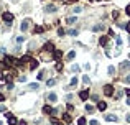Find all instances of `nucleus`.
I'll return each instance as SVG.
<instances>
[{
  "label": "nucleus",
  "instance_id": "1",
  "mask_svg": "<svg viewBox=\"0 0 130 125\" xmlns=\"http://www.w3.org/2000/svg\"><path fill=\"white\" fill-rule=\"evenodd\" d=\"M2 18H3V22H5V23H12V22H13V15H12L10 12H5V13L2 15Z\"/></svg>",
  "mask_w": 130,
  "mask_h": 125
},
{
  "label": "nucleus",
  "instance_id": "2",
  "mask_svg": "<svg viewBox=\"0 0 130 125\" xmlns=\"http://www.w3.org/2000/svg\"><path fill=\"white\" fill-rule=\"evenodd\" d=\"M104 94H105V96H114V87L110 86V84L104 86Z\"/></svg>",
  "mask_w": 130,
  "mask_h": 125
},
{
  "label": "nucleus",
  "instance_id": "3",
  "mask_svg": "<svg viewBox=\"0 0 130 125\" xmlns=\"http://www.w3.org/2000/svg\"><path fill=\"white\" fill-rule=\"evenodd\" d=\"M30 23H31V22H30L28 18H27V20H23V22H22V27H20V28H22V31H27L28 27H30Z\"/></svg>",
  "mask_w": 130,
  "mask_h": 125
},
{
  "label": "nucleus",
  "instance_id": "4",
  "mask_svg": "<svg viewBox=\"0 0 130 125\" xmlns=\"http://www.w3.org/2000/svg\"><path fill=\"white\" fill-rule=\"evenodd\" d=\"M7 119H8V125H15L16 124V119L12 114H7Z\"/></svg>",
  "mask_w": 130,
  "mask_h": 125
},
{
  "label": "nucleus",
  "instance_id": "5",
  "mask_svg": "<svg viewBox=\"0 0 130 125\" xmlns=\"http://www.w3.org/2000/svg\"><path fill=\"white\" fill-rule=\"evenodd\" d=\"M61 56H63V53H61L59 49H54V51H53V58H54L56 61H58V59H61Z\"/></svg>",
  "mask_w": 130,
  "mask_h": 125
},
{
  "label": "nucleus",
  "instance_id": "6",
  "mask_svg": "<svg viewBox=\"0 0 130 125\" xmlns=\"http://www.w3.org/2000/svg\"><path fill=\"white\" fill-rule=\"evenodd\" d=\"M79 97H81V100H86V99L89 97V91H81V92H79Z\"/></svg>",
  "mask_w": 130,
  "mask_h": 125
},
{
  "label": "nucleus",
  "instance_id": "7",
  "mask_svg": "<svg viewBox=\"0 0 130 125\" xmlns=\"http://www.w3.org/2000/svg\"><path fill=\"white\" fill-rule=\"evenodd\" d=\"M43 49L44 51H54V46H53V43H46L43 46Z\"/></svg>",
  "mask_w": 130,
  "mask_h": 125
},
{
  "label": "nucleus",
  "instance_id": "8",
  "mask_svg": "<svg viewBox=\"0 0 130 125\" xmlns=\"http://www.w3.org/2000/svg\"><path fill=\"white\" fill-rule=\"evenodd\" d=\"M38 68V61L36 59H30V69H36Z\"/></svg>",
  "mask_w": 130,
  "mask_h": 125
},
{
  "label": "nucleus",
  "instance_id": "9",
  "mask_svg": "<svg viewBox=\"0 0 130 125\" xmlns=\"http://www.w3.org/2000/svg\"><path fill=\"white\" fill-rule=\"evenodd\" d=\"M107 36H101V38H99V43H101V46H105V44H107Z\"/></svg>",
  "mask_w": 130,
  "mask_h": 125
},
{
  "label": "nucleus",
  "instance_id": "10",
  "mask_svg": "<svg viewBox=\"0 0 130 125\" xmlns=\"http://www.w3.org/2000/svg\"><path fill=\"white\" fill-rule=\"evenodd\" d=\"M43 112H44V114H53L54 109H51L49 105H44V107H43Z\"/></svg>",
  "mask_w": 130,
  "mask_h": 125
},
{
  "label": "nucleus",
  "instance_id": "11",
  "mask_svg": "<svg viewBox=\"0 0 130 125\" xmlns=\"http://www.w3.org/2000/svg\"><path fill=\"white\" fill-rule=\"evenodd\" d=\"M56 99H58V96H56L54 92L48 94V100H51V102H56Z\"/></svg>",
  "mask_w": 130,
  "mask_h": 125
},
{
  "label": "nucleus",
  "instance_id": "12",
  "mask_svg": "<svg viewBox=\"0 0 130 125\" xmlns=\"http://www.w3.org/2000/svg\"><path fill=\"white\" fill-rule=\"evenodd\" d=\"M63 119H64V122H66V124H71L72 117H71V114H64V115H63Z\"/></svg>",
  "mask_w": 130,
  "mask_h": 125
},
{
  "label": "nucleus",
  "instance_id": "13",
  "mask_svg": "<svg viewBox=\"0 0 130 125\" xmlns=\"http://www.w3.org/2000/svg\"><path fill=\"white\" fill-rule=\"evenodd\" d=\"M105 120H109V122H117V115H107V117H105Z\"/></svg>",
  "mask_w": 130,
  "mask_h": 125
},
{
  "label": "nucleus",
  "instance_id": "14",
  "mask_svg": "<svg viewBox=\"0 0 130 125\" xmlns=\"http://www.w3.org/2000/svg\"><path fill=\"white\" fill-rule=\"evenodd\" d=\"M97 109L99 110H105V109H107V104H105V102H99L97 104Z\"/></svg>",
  "mask_w": 130,
  "mask_h": 125
},
{
  "label": "nucleus",
  "instance_id": "15",
  "mask_svg": "<svg viewBox=\"0 0 130 125\" xmlns=\"http://www.w3.org/2000/svg\"><path fill=\"white\" fill-rule=\"evenodd\" d=\"M92 30H94V31H101V30H104V25H102V23H99V25H96Z\"/></svg>",
  "mask_w": 130,
  "mask_h": 125
},
{
  "label": "nucleus",
  "instance_id": "16",
  "mask_svg": "<svg viewBox=\"0 0 130 125\" xmlns=\"http://www.w3.org/2000/svg\"><path fill=\"white\" fill-rule=\"evenodd\" d=\"M46 12L53 13V12H56V7H54V5H48V7H46Z\"/></svg>",
  "mask_w": 130,
  "mask_h": 125
},
{
  "label": "nucleus",
  "instance_id": "17",
  "mask_svg": "<svg viewBox=\"0 0 130 125\" xmlns=\"http://www.w3.org/2000/svg\"><path fill=\"white\" fill-rule=\"evenodd\" d=\"M30 59H31V58H30V56H23V58H22V59H20V63H22V64H23V63H27V61H30Z\"/></svg>",
  "mask_w": 130,
  "mask_h": 125
},
{
  "label": "nucleus",
  "instance_id": "18",
  "mask_svg": "<svg viewBox=\"0 0 130 125\" xmlns=\"http://www.w3.org/2000/svg\"><path fill=\"white\" fill-rule=\"evenodd\" d=\"M66 22L69 23V25H72V23H76V18H74V16H69V18H68Z\"/></svg>",
  "mask_w": 130,
  "mask_h": 125
},
{
  "label": "nucleus",
  "instance_id": "19",
  "mask_svg": "<svg viewBox=\"0 0 130 125\" xmlns=\"http://www.w3.org/2000/svg\"><path fill=\"white\" fill-rule=\"evenodd\" d=\"M77 125H86V119H84V117H81V119L77 120Z\"/></svg>",
  "mask_w": 130,
  "mask_h": 125
},
{
  "label": "nucleus",
  "instance_id": "20",
  "mask_svg": "<svg viewBox=\"0 0 130 125\" xmlns=\"http://www.w3.org/2000/svg\"><path fill=\"white\" fill-rule=\"evenodd\" d=\"M68 33H69L71 36H77V30H69Z\"/></svg>",
  "mask_w": 130,
  "mask_h": 125
},
{
  "label": "nucleus",
  "instance_id": "21",
  "mask_svg": "<svg viewBox=\"0 0 130 125\" xmlns=\"http://www.w3.org/2000/svg\"><path fill=\"white\" fill-rule=\"evenodd\" d=\"M86 110L89 114H92V112H94V107H92V105H86Z\"/></svg>",
  "mask_w": 130,
  "mask_h": 125
},
{
  "label": "nucleus",
  "instance_id": "22",
  "mask_svg": "<svg viewBox=\"0 0 130 125\" xmlns=\"http://www.w3.org/2000/svg\"><path fill=\"white\" fill-rule=\"evenodd\" d=\"M51 124L53 125H64V124H61V122H58L56 119H51Z\"/></svg>",
  "mask_w": 130,
  "mask_h": 125
},
{
  "label": "nucleus",
  "instance_id": "23",
  "mask_svg": "<svg viewBox=\"0 0 130 125\" xmlns=\"http://www.w3.org/2000/svg\"><path fill=\"white\" fill-rule=\"evenodd\" d=\"M74 56H76V53H74V51H71V53H68V59H72Z\"/></svg>",
  "mask_w": 130,
  "mask_h": 125
},
{
  "label": "nucleus",
  "instance_id": "24",
  "mask_svg": "<svg viewBox=\"0 0 130 125\" xmlns=\"http://www.w3.org/2000/svg\"><path fill=\"white\" fill-rule=\"evenodd\" d=\"M76 84H77V79H76V77H72V79H71V87H74Z\"/></svg>",
  "mask_w": 130,
  "mask_h": 125
},
{
  "label": "nucleus",
  "instance_id": "25",
  "mask_svg": "<svg viewBox=\"0 0 130 125\" xmlns=\"http://www.w3.org/2000/svg\"><path fill=\"white\" fill-rule=\"evenodd\" d=\"M58 35H59V36H64V35H66V31L63 30V28H59V30H58Z\"/></svg>",
  "mask_w": 130,
  "mask_h": 125
},
{
  "label": "nucleus",
  "instance_id": "26",
  "mask_svg": "<svg viewBox=\"0 0 130 125\" xmlns=\"http://www.w3.org/2000/svg\"><path fill=\"white\" fill-rule=\"evenodd\" d=\"M82 82H84V84L87 86V84H89L91 81H89V77H87V76H84V77H82Z\"/></svg>",
  "mask_w": 130,
  "mask_h": 125
},
{
  "label": "nucleus",
  "instance_id": "27",
  "mask_svg": "<svg viewBox=\"0 0 130 125\" xmlns=\"http://www.w3.org/2000/svg\"><path fill=\"white\" fill-rule=\"evenodd\" d=\"M46 84H48V87H49V86H54V84H56V81H54V79H49Z\"/></svg>",
  "mask_w": 130,
  "mask_h": 125
},
{
  "label": "nucleus",
  "instance_id": "28",
  "mask_svg": "<svg viewBox=\"0 0 130 125\" xmlns=\"http://www.w3.org/2000/svg\"><path fill=\"white\" fill-rule=\"evenodd\" d=\"M72 12H74V13H79V12H82V8H81V7H74V10H72Z\"/></svg>",
  "mask_w": 130,
  "mask_h": 125
},
{
  "label": "nucleus",
  "instance_id": "29",
  "mask_svg": "<svg viewBox=\"0 0 130 125\" xmlns=\"http://www.w3.org/2000/svg\"><path fill=\"white\" fill-rule=\"evenodd\" d=\"M43 31V27H36L35 28V33H41Z\"/></svg>",
  "mask_w": 130,
  "mask_h": 125
},
{
  "label": "nucleus",
  "instance_id": "30",
  "mask_svg": "<svg viewBox=\"0 0 130 125\" xmlns=\"http://www.w3.org/2000/svg\"><path fill=\"white\" fill-rule=\"evenodd\" d=\"M56 71H63V64H61V63L56 64Z\"/></svg>",
  "mask_w": 130,
  "mask_h": 125
},
{
  "label": "nucleus",
  "instance_id": "31",
  "mask_svg": "<svg viewBox=\"0 0 130 125\" xmlns=\"http://www.w3.org/2000/svg\"><path fill=\"white\" fill-rule=\"evenodd\" d=\"M30 89L35 91V89H38V84H30Z\"/></svg>",
  "mask_w": 130,
  "mask_h": 125
},
{
  "label": "nucleus",
  "instance_id": "32",
  "mask_svg": "<svg viewBox=\"0 0 130 125\" xmlns=\"http://www.w3.org/2000/svg\"><path fill=\"white\" fill-rule=\"evenodd\" d=\"M114 66H109V74H114Z\"/></svg>",
  "mask_w": 130,
  "mask_h": 125
},
{
  "label": "nucleus",
  "instance_id": "33",
  "mask_svg": "<svg viewBox=\"0 0 130 125\" xmlns=\"http://www.w3.org/2000/svg\"><path fill=\"white\" fill-rule=\"evenodd\" d=\"M124 28H125V30H127V31H129V33H130V22H129V23H127V25H124Z\"/></svg>",
  "mask_w": 130,
  "mask_h": 125
},
{
  "label": "nucleus",
  "instance_id": "34",
  "mask_svg": "<svg viewBox=\"0 0 130 125\" xmlns=\"http://www.w3.org/2000/svg\"><path fill=\"white\" fill-rule=\"evenodd\" d=\"M43 77H44V72H43V71H41V72H40V74H38V79H40V81H41Z\"/></svg>",
  "mask_w": 130,
  "mask_h": 125
},
{
  "label": "nucleus",
  "instance_id": "35",
  "mask_svg": "<svg viewBox=\"0 0 130 125\" xmlns=\"http://www.w3.org/2000/svg\"><path fill=\"white\" fill-rule=\"evenodd\" d=\"M18 81H20V82H25V81H27V77H25V76H20V77H18Z\"/></svg>",
  "mask_w": 130,
  "mask_h": 125
},
{
  "label": "nucleus",
  "instance_id": "36",
  "mask_svg": "<svg viewBox=\"0 0 130 125\" xmlns=\"http://www.w3.org/2000/svg\"><path fill=\"white\" fill-rule=\"evenodd\" d=\"M124 81L127 82V84H130V74H129V76H127V77H124Z\"/></svg>",
  "mask_w": 130,
  "mask_h": 125
},
{
  "label": "nucleus",
  "instance_id": "37",
  "mask_svg": "<svg viewBox=\"0 0 130 125\" xmlns=\"http://www.w3.org/2000/svg\"><path fill=\"white\" fill-rule=\"evenodd\" d=\"M89 125H99V122H97V120H91V124H89Z\"/></svg>",
  "mask_w": 130,
  "mask_h": 125
},
{
  "label": "nucleus",
  "instance_id": "38",
  "mask_svg": "<svg viewBox=\"0 0 130 125\" xmlns=\"http://www.w3.org/2000/svg\"><path fill=\"white\" fill-rule=\"evenodd\" d=\"M125 13H127V15H129V16H130V5H129V7H127V8H125Z\"/></svg>",
  "mask_w": 130,
  "mask_h": 125
},
{
  "label": "nucleus",
  "instance_id": "39",
  "mask_svg": "<svg viewBox=\"0 0 130 125\" xmlns=\"http://www.w3.org/2000/svg\"><path fill=\"white\" fill-rule=\"evenodd\" d=\"M66 3H74V2H77V0H64Z\"/></svg>",
  "mask_w": 130,
  "mask_h": 125
},
{
  "label": "nucleus",
  "instance_id": "40",
  "mask_svg": "<svg viewBox=\"0 0 130 125\" xmlns=\"http://www.w3.org/2000/svg\"><path fill=\"white\" fill-rule=\"evenodd\" d=\"M125 94H127V96L130 97V89H125Z\"/></svg>",
  "mask_w": 130,
  "mask_h": 125
},
{
  "label": "nucleus",
  "instance_id": "41",
  "mask_svg": "<svg viewBox=\"0 0 130 125\" xmlns=\"http://www.w3.org/2000/svg\"><path fill=\"white\" fill-rule=\"evenodd\" d=\"M2 100H5V97H3V94H0V102H2Z\"/></svg>",
  "mask_w": 130,
  "mask_h": 125
},
{
  "label": "nucleus",
  "instance_id": "42",
  "mask_svg": "<svg viewBox=\"0 0 130 125\" xmlns=\"http://www.w3.org/2000/svg\"><path fill=\"white\" fill-rule=\"evenodd\" d=\"M127 124H130V115H127Z\"/></svg>",
  "mask_w": 130,
  "mask_h": 125
},
{
  "label": "nucleus",
  "instance_id": "43",
  "mask_svg": "<svg viewBox=\"0 0 130 125\" xmlns=\"http://www.w3.org/2000/svg\"><path fill=\"white\" fill-rule=\"evenodd\" d=\"M20 125H27V122H23V120H22V122H20Z\"/></svg>",
  "mask_w": 130,
  "mask_h": 125
},
{
  "label": "nucleus",
  "instance_id": "44",
  "mask_svg": "<svg viewBox=\"0 0 130 125\" xmlns=\"http://www.w3.org/2000/svg\"><path fill=\"white\" fill-rule=\"evenodd\" d=\"M127 104H129V105H130V97H129V99H127Z\"/></svg>",
  "mask_w": 130,
  "mask_h": 125
},
{
  "label": "nucleus",
  "instance_id": "45",
  "mask_svg": "<svg viewBox=\"0 0 130 125\" xmlns=\"http://www.w3.org/2000/svg\"><path fill=\"white\" fill-rule=\"evenodd\" d=\"M129 58H130V55H129Z\"/></svg>",
  "mask_w": 130,
  "mask_h": 125
}]
</instances>
